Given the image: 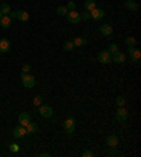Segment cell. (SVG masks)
I'll return each mask as SVG.
<instances>
[{
  "label": "cell",
  "instance_id": "obj_24",
  "mask_svg": "<svg viewBox=\"0 0 141 157\" xmlns=\"http://www.w3.org/2000/svg\"><path fill=\"white\" fill-rule=\"evenodd\" d=\"M73 47H75V45H73L72 41H66L65 45H64V50H65V51H72Z\"/></svg>",
  "mask_w": 141,
  "mask_h": 157
},
{
  "label": "cell",
  "instance_id": "obj_12",
  "mask_svg": "<svg viewBox=\"0 0 141 157\" xmlns=\"http://www.w3.org/2000/svg\"><path fill=\"white\" fill-rule=\"evenodd\" d=\"M106 143H107L109 147H117V144H119V137H117L116 135H110V136H107Z\"/></svg>",
  "mask_w": 141,
  "mask_h": 157
},
{
  "label": "cell",
  "instance_id": "obj_13",
  "mask_svg": "<svg viewBox=\"0 0 141 157\" xmlns=\"http://www.w3.org/2000/svg\"><path fill=\"white\" fill-rule=\"evenodd\" d=\"M112 61L117 62V64H121V62L126 61V55H124L123 52L117 51V52H114V54H112Z\"/></svg>",
  "mask_w": 141,
  "mask_h": 157
},
{
  "label": "cell",
  "instance_id": "obj_8",
  "mask_svg": "<svg viewBox=\"0 0 141 157\" xmlns=\"http://www.w3.org/2000/svg\"><path fill=\"white\" fill-rule=\"evenodd\" d=\"M89 14H91V17L93 18V20H100V18L105 17V10H102V9L95 7L93 10L89 11Z\"/></svg>",
  "mask_w": 141,
  "mask_h": 157
},
{
  "label": "cell",
  "instance_id": "obj_33",
  "mask_svg": "<svg viewBox=\"0 0 141 157\" xmlns=\"http://www.w3.org/2000/svg\"><path fill=\"white\" fill-rule=\"evenodd\" d=\"M83 157H93V151H91V150H85L82 153Z\"/></svg>",
  "mask_w": 141,
  "mask_h": 157
},
{
  "label": "cell",
  "instance_id": "obj_16",
  "mask_svg": "<svg viewBox=\"0 0 141 157\" xmlns=\"http://www.w3.org/2000/svg\"><path fill=\"white\" fill-rule=\"evenodd\" d=\"M0 26L3 27V29H9L11 26V18L9 16H2L0 18Z\"/></svg>",
  "mask_w": 141,
  "mask_h": 157
},
{
  "label": "cell",
  "instance_id": "obj_25",
  "mask_svg": "<svg viewBox=\"0 0 141 157\" xmlns=\"http://www.w3.org/2000/svg\"><path fill=\"white\" fill-rule=\"evenodd\" d=\"M107 51L110 52V54H114V52L119 51V45H117V44H110V47H109Z\"/></svg>",
  "mask_w": 141,
  "mask_h": 157
},
{
  "label": "cell",
  "instance_id": "obj_28",
  "mask_svg": "<svg viewBox=\"0 0 141 157\" xmlns=\"http://www.w3.org/2000/svg\"><path fill=\"white\" fill-rule=\"evenodd\" d=\"M66 9H68V11H71V10H76V4H75V2H68V4H66Z\"/></svg>",
  "mask_w": 141,
  "mask_h": 157
},
{
  "label": "cell",
  "instance_id": "obj_6",
  "mask_svg": "<svg viewBox=\"0 0 141 157\" xmlns=\"http://www.w3.org/2000/svg\"><path fill=\"white\" fill-rule=\"evenodd\" d=\"M38 112H40V115L43 117H51L52 113H54V112H52V108L48 105H40V110H38Z\"/></svg>",
  "mask_w": 141,
  "mask_h": 157
},
{
  "label": "cell",
  "instance_id": "obj_20",
  "mask_svg": "<svg viewBox=\"0 0 141 157\" xmlns=\"http://www.w3.org/2000/svg\"><path fill=\"white\" fill-rule=\"evenodd\" d=\"M95 7H96V0H86V2H85V9H86V11L93 10Z\"/></svg>",
  "mask_w": 141,
  "mask_h": 157
},
{
  "label": "cell",
  "instance_id": "obj_18",
  "mask_svg": "<svg viewBox=\"0 0 141 157\" xmlns=\"http://www.w3.org/2000/svg\"><path fill=\"white\" fill-rule=\"evenodd\" d=\"M72 43H73L75 47H83V45H86L87 44V40L86 38H83V37H76Z\"/></svg>",
  "mask_w": 141,
  "mask_h": 157
},
{
  "label": "cell",
  "instance_id": "obj_11",
  "mask_svg": "<svg viewBox=\"0 0 141 157\" xmlns=\"http://www.w3.org/2000/svg\"><path fill=\"white\" fill-rule=\"evenodd\" d=\"M100 33L103 34V36L109 37L113 34V27L110 26V24H107V23H105V24H102L100 26Z\"/></svg>",
  "mask_w": 141,
  "mask_h": 157
},
{
  "label": "cell",
  "instance_id": "obj_7",
  "mask_svg": "<svg viewBox=\"0 0 141 157\" xmlns=\"http://www.w3.org/2000/svg\"><path fill=\"white\" fill-rule=\"evenodd\" d=\"M127 115H128V112H127L126 108H124V106H120L116 112V119L119 122H124L127 119Z\"/></svg>",
  "mask_w": 141,
  "mask_h": 157
},
{
  "label": "cell",
  "instance_id": "obj_2",
  "mask_svg": "<svg viewBox=\"0 0 141 157\" xmlns=\"http://www.w3.org/2000/svg\"><path fill=\"white\" fill-rule=\"evenodd\" d=\"M21 81H23V85H24L25 88H28V89H31V88L35 85V78H34L31 74L21 72Z\"/></svg>",
  "mask_w": 141,
  "mask_h": 157
},
{
  "label": "cell",
  "instance_id": "obj_3",
  "mask_svg": "<svg viewBox=\"0 0 141 157\" xmlns=\"http://www.w3.org/2000/svg\"><path fill=\"white\" fill-rule=\"evenodd\" d=\"M66 18H68L69 23H72V24H78V23L80 21V14L76 10H71V11L66 13Z\"/></svg>",
  "mask_w": 141,
  "mask_h": 157
},
{
  "label": "cell",
  "instance_id": "obj_34",
  "mask_svg": "<svg viewBox=\"0 0 141 157\" xmlns=\"http://www.w3.org/2000/svg\"><path fill=\"white\" fill-rule=\"evenodd\" d=\"M10 18H17V13H11L10 11V16H9Z\"/></svg>",
  "mask_w": 141,
  "mask_h": 157
},
{
  "label": "cell",
  "instance_id": "obj_17",
  "mask_svg": "<svg viewBox=\"0 0 141 157\" xmlns=\"http://www.w3.org/2000/svg\"><path fill=\"white\" fill-rule=\"evenodd\" d=\"M17 18H18V20H20L21 23H25V21H28L30 14L27 13V11H24V10H18V11H17Z\"/></svg>",
  "mask_w": 141,
  "mask_h": 157
},
{
  "label": "cell",
  "instance_id": "obj_35",
  "mask_svg": "<svg viewBox=\"0 0 141 157\" xmlns=\"http://www.w3.org/2000/svg\"><path fill=\"white\" fill-rule=\"evenodd\" d=\"M40 156H41V157H50V153H41Z\"/></svg>",
  "mask_w": 141,
  "mask_h": 157
},
{
  "label": "cell",
  "instance_id": "obj_30",
  "mask_svg": "<svg viewBox=\"0 0 141 157\" xmlns=\"http://www.w3.org/2000/svg\"><path fill=\"white\" fill-rule=\"evenodd\" d=\"M9 149H10L13 153H16V151H18V149H20V147H18V144L13 143V144H10V147H9Z\"/></svg>",
  "mask_w": 141,
  "mask_h": 157
},
{
  "label": "cell",
  "instance_id": "obj_9",
  "mask_svg": "<svg viewBox=\"0 0 141 157\" xmlns=\"http://www.w3.org/2000/svg\"><path fill=\"white\" fill-rule=\"evenodd\" d=\"M128 57H130V59L131 61H138V59L141 58V52H140V50H137V48H134V47H131V48H128Z\"/></svg>",
  "mask_w": 141,
  "mask_h": 157
},
{
  "label": "cell",
  "instance_id": "obj_14",
  "mask_svg": "<svg viewBox=\"0 0 141 157\" xmlns=\"http://www.w3.org/2000/svg\"><path fill=\"white\" fill-rule=\"evenodd\" d=\"M10 50V41L7 38H2L0 40V52H7Z\"/></svg>",
  "mask_w": 141,
  "mask_h": 157
},
{
  "label": "cell",
  "instance_id": "obj_15",
  "mask_svg": "<svg viewBox=\"0 0 141 157\" xmlns=\"http://www.w3.org/2000/svg\"><path fill=\"white\" fill-rule=\"evenodd\" d=\"M25 130H27V135H33V133H37L38 132V124L30 122L27 126H25Z\"/></svg>",
  "mask_w": 141,
  "mask_h": 157
},
{
  "label": "cell",
  "instance_id": "obj_27",
  "mask_svg": "<svg viewBox=\"0 0 141 157\" xmlns=\"http://www.w3.org/2000/svg\"><path fill=\"white\" fill-rule=\"evenodd\" d=\"M116 103H117V106H124L126 105V99L123 98V96H117V99H116Z\"/></svg>",
  "mask_w": 141,
  "mask_h": 157
},
{
  "label": "cell",
  "instance_id": "obj_23",
  "mask_svg": "<svg viewBox=\"0 0 141 157\" xmlns=\"http://www.w3.org/2000/svg\"><path fill=\"white\" fill-rule=\"evenodd\" d=\"M126 44H127V47H128V48L134 47V45H135V38H134V37H127V38H126Z\"/></svg>",
  "mask_w": 141,
  "mask_h": 157
},
{
  "label": "cell",
  "instance_id": "obj_5",
  "mask_svg": "<svg viewBox=\"0 0 141 157\" xmlns=\"http://www.w3.org/2000/svg\"><path fill=\"white\" fill-rule=\"evenodd\" d=\"M13 136H14L16 139H21V137H25L27 135V130H25L24 126H21V124H18L17 128H14V130H13Z\"/></svg>",
  "mask_w": 141,
  "mask_h": 157
},
{
  "label": "cell",
  "instance_id": "obj_10",
  "mask_svg": "<svg viewBox=\"0 0 141 157\" xmlns=\"http://www.w3.org/2000/svg\"><path fill=\"white\" fill-rule=\"evenodd\" d=\"M31 122V117H30V115L27 113V112H23V113H20V116H18V123L21 124V126H27V124Z\"/></svg>",
  "mask_w": 141,
  "mask_h": 157
},
{
  "label": "cell",
  "instance_id": "obj_22",
  "mask_svg": "<svg viewBox=\"0 0 141 157\" xmlns=\"http://www.w3.org/2000/svg\"><path fill=\"white\" fill-rule=\"evenodd\" d=\"M57 13H58L59 16H66V13H68V9H66V6H58V9H57Z\"/></svg>",
  "mask_w": 141,
  "mask_h": 157
},
{
  "label": "cell",
  "instance_id": "obj_26",
  "mask_svg": "<svg viewBox=\"0 0 141 157\" xmlns=\"http://www.w3.org/2000/svg\"><path fill=\"white\" fill-rule=\"evenodd\" d=\"M34 105H35V106L43 105V96H41V95L34 96Z\"/></svg>",
  "mask_w": 141,
  "mask_h": 157
},
{
  "label": "cell",
  "instance_id": "obj_36",
  "mask_svg": "<svg viewBox=\"0 0 141 157\" xmlns=\"http://www.w3.org/2000/svg\"><path fill=\"white\" fill-rule=\"evenodd\" d=\"M2 16H3V14H2V11H0V18H2Z\"/></svg>",
  "mask_w": 141,
  "mask_h": 157
},
{
  "label": "cell",
  "instance_id": "obj_21",
  "mask_svg": "<svg viewBox=\"0 0 141 157\" xmlns=\"http://www.w3.org/2000/svg\"><path fill=\"white\" fill-rule=\"evenodd\" d=\"M0 11H2V14L3 16H9L10 14V6L7 3H3L0 6Z\"/></svg>",
  "mask_w": 141,
  "mask_h": 157
},
{
  "label": "cell",
  "instance_id": "obj_19",
  "mask_svg": "<svg viewBox=\"0 0 141 157\" xmlns=\"http://www.w3.org/2000/svg\"><path fill=\"white\" fill-rule=\"evenodd\" d=\"M126 7L131 11H138V4L134 0H126Z\"/></svg>",
  "mask_w": 141,
  "mask_h": 157
},
{
  "label": "cell",
  "instance_id": "obj_31",
  "mask_svg": "<svg viewBox=\"0 0 141 157\" xmlns=\"http://www.w3.org/2000/svg\"><path fill=\"white\" fill-rule=\"evenodd\" d=\"M87 18H91V14H89V11H85L80 14V20H87Z\"/></svg>",
  "mask_w": 141,
  "mask_h": 157
},
{
  "label": "cell",
  "instance_id": "obj_29",
  "mask_svg": "<svg viewBox=\"0 0 141 157\" xmlns=\"http://www.w3.org/2000/svg\"><path fill=\"white\" fill-rule=\"evenodd\" d=\"M107 154H109V156H117V154H119V151L116 150V147H110V149H109V151H107Z\"/></svg>",
  "mask_w": 141,
  "mask_h": 157
},
{
  "label": "cell",
  "instance_id": "obj_1",
  "mask_svg": "<svg viewBox=\"0 0 141 157\" xmlns=\"http://www.w3.org/2000/svg\"><path fill=\"white\" fill-rule=\"evenodd\" d=\"M75 128H76V121L73 116H69L65 119L64 122V129L68 135H73V132H75Z\"/></svg>",
  "mask_w": 141,
  "mask_h": 157
},
{
  "label": "cell",
  "instance_id": "obj_32",
  "mask_svg": "<svg viewBox=\"0 0 141 157\" xmlns=\"http://www.w3.org/2000/svg\"><path fill=\"white\" fill-rule=\"evenodd\" d=\"M30 71H31V65H30V64H25V65L23 67V72H24V74H28Z\"/></svg>",
  "mask_w": 141,
  "mask_h": 157
},
{
  "label": "cell",
  "instance_id": "obj_4",
  "mask_svg": "<svg viewBox=\"0 0 141 157\" xmlns=\"http://www.w3.org/2000/svg\"><path fill=\"white\" fill-rule=\"evenodd\" d=\"M98 61L100 62V64H109V62L112 61V54L107 51V50H105V51H100L98 55Z\"/></svg>",
  "mask_w": 141,
  "mask_h": 157
}]
</instances>
